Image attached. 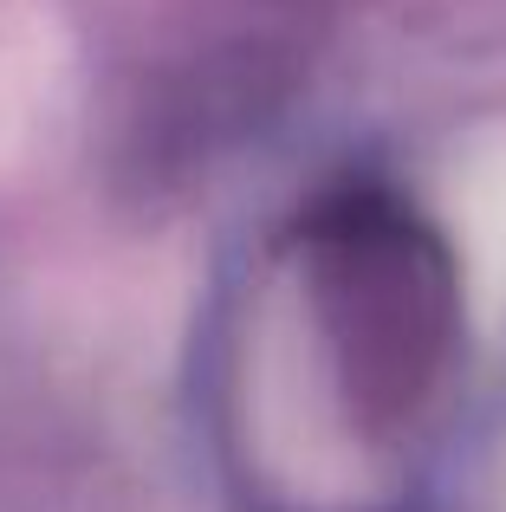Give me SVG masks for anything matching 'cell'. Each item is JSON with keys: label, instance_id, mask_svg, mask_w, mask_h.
<instances>
[]
</instances>
